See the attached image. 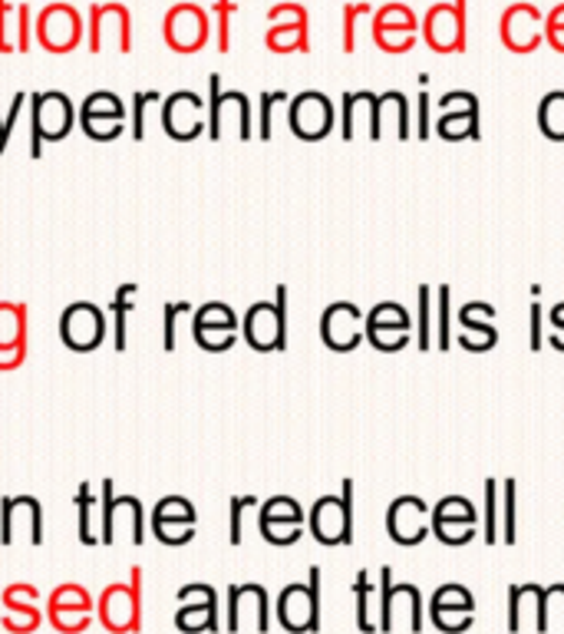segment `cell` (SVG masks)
<instances>
[{
    "instance_id": "cell-32",
    "label": "cell",
    "mask_w": 564,
    "mask_h": 634,
    "mask_svg": "<svg viewBox=\"0 0 564 634\" xmlns=\"http://www.w3.org/2000/svg\"><path fill=\"white\" fill-rule=\"evenodd\" d=\"M254 499H231V545L241 542V509Z\"/></svg>"
},
{
    "instance_id": "cell-23",
    "label": "cell",
    "mask_w": 564,
    "mask_h": 634,
    "mask_svg": "<svg viewBox=\"0 0 564 634\" xmlns=\"http://www.w3.org/2000/svg\"><path fill=\"white\" fill-rule=\"evenodd\" d=\"M136 294V284H123L113 298V318H116V351H126V318H129V301Z\"/></svg>"
},
{
    "instance_id": "cell-13",
    "label": "cell",
    "mask_w": 564,
    "mask_h": 634,
    "mask_svg": "<svg viewBox=\"0 0 564 634\" xmlns=\"http://www.w3.org/2000/svg\"><path fill=\"white\" fill-rule=\"evenodd\" d=\"M244 334H248V344H251L254 351L284 347V318H281V308H274V304H254V308L248 311Z\"/></svg>"
},
{
    "instance_id": "cell-7",
    "label": "cell",
    "mask_w": 564,
    "mask_h": 634,
    "mask_svg": "<svg viewBox=\"0 0 564 634\" xmlns=\"http://www.w3.org/2000/svg\"><path fill=\"white\" fill-rule=\"evenodd\" d=\"M36 37H40V43H43L46 50L63 53V50H70V46L80 43V37H83V20H80V13H76L73 7L53 3V7H46V10L40 13V20H36Z\"/></svg>"
},
{
    "instance_id": "cell-14",
    "label": "cell",
    "mask_w": 564,
    "mask_h": 634,
    "mask_svg": "<svg viewBox=\"0 0 564 634\" xmlns=\"http://www.w3.org/2000/svg\"><path fill=\"white\" fill-rule=\"evenodd\" d=\"M426 512H429L426 502L416 499V496L396 499L393 509H389V536H393L399 545H416V542H422V539H426V526H422Z\"/></svg>"
},
{
    "instance_id": "cell-28",
    "label": "cell",
    "mask_w": 564,
    "mask_h": 634,
    "mask_svg": "<svg viewBox=\"0 0 564 634\" xmlns=\"http://www.w3.org/2000/svg\"><path fill=\"white\" fill-rule=\"evenodd\" d=\"M50 615V625L60 628L63 634H76L90 628V615H80V612H63V609H46Z\"/></svg>"
},
{
    "instance_id": "cell-8",
    "label": "cell",
    "mask_w": 564,
    "mask_h": 634,
    "mask_svg": "<svg viewBox=\"0 0 564 634\" xmlns=\"http://www.w3.org/2000/svg\"><path fill=\"white\" fill-rule=\"evenodd\" d=\"M27 529L33 545H43V509L33 496H13L0 502V542L13 545V532Z\"/></svg>"
},
{
    "instance_id": "cell-27",
    "label": "cell",
    "mask_w": 564,
    "mask_h": 634,
    "mask_svg": "<svg viewBox=\"0 0 564 634\" xmlns=\"http://www.w3.org/2000/svg\"><path fill=\"white\" fill-rule=\"evenodd\" d=\"M432 605H436V609H462V612H472V609H476V605H472V595H469L466 589H459V585H442V589L436 592Z\"/></svg>"
},
{
    "instance_id": "cell-16",
    "label": "cell",
    "mask_w": 564,
    "mask_h": 634,
    "mask_svg": "<svg viewBox=\"0 0 564 634\" xmlns=\"http://www.w3.org/2000/svg\"><path fill=\"white\" fill-rule=\"evenodd\" d=\"M27 351V304H0V354Z\"/></svg>"
},
{
    "instance_id": "cell-11",
    "label": "cell",
    "mask_w": 564,
    "mask_h": 634,
    "mask_svg": "<svg viewBox=\"0 0 564 634\" xmlns=\"http://www.w3.org/2000/svg\"><path fill=\"white\" fill-rule=\"evenodd\" d=\"M234 331H238V321L231 308L224 304H205L195 314V341L205 351H228L234 341Z\"/></svg>"
},
{
    "instance_id": "cell-17",
    "label": "cell",
    "mask_w": 564,
    "mask_h": 634,
    "mask_svg": "<svg viewBox=\"0 0 564 634\" xmlns=\"http://www.w3.org/2000/svg\"><path fill=\"white\" fill-rule=\"evenodd\" d=\"M539 123L552 139H564V93H549L539 110Z\"/></svg>"
},
{
    "instance_id": "cell-2",
    "label": "cell",
    "mask_w": 564,
    "mask_h": 634,
    "mask_svg": "<svg viewBox=\"0 0 564 634\" xmlns=\"http://www.w3.org/2000/svg\"><path fill=\"white\" fill-rule=\"evenodd\" d=\"M80 129L93 139V143H113L123 136L126 129V106L116 93L109 90H96L80 103Z\"/></svg>"
},
{
    "instance_id": "cell-4",
    "label": "cell",
    "mask_w": 564,
    "mask_h": 634,
    "mask_svg": "<svg viewBox=\"0 0 564 634\" xmlns=\"http://www.w3.org/2000/svg\"><path fill=\"white\" fill-rule=\"evenodd\" d=\"M60 337L70 351L76 354H90L103 344L106 337V314L90 304V301H80V304H70L60 318Z\"/></svg>"
},
{
    "instance_id": "cell-5",
    "label": "cell",
    "mask_w": 564,
    "mask_h": 634,
    "mask_svg": "<svg viewBox=\"0 0 564 634\" xmlns=\"http://www.w3.org/2000/svg\"><path fill=\"white\" fill-rule=\"evenodd\" d=\"M139 579L143 572L133 569V585H113L103 592L100 602V622L116 634L139 632L143 625V609H139Z\"/></svg>"
},
{
    "instance_id": "cell-25",
    "label": "cell",
    "mask_w": 564,
    "mask_h": 634,
    "mask_svg": "<svg viewBox=\"0 0 564 634\" xmlns=\"http://www.w3.org/2000/svg\"><path fill=\"white\" fill-rule=\"evenodd\" d=\"M153 532L166 545H186L195 539V526H188V522H153Z\"/></svg>"
},
{
    "instance_id": "cell-19",
    "label": "cell",
    "mask_w": 564,
    "mask_h": 634,
    "mask_svg": "<svg viewBox=\"0 0 564 634\" xmlns=\"http://www.w3.org/2000/svg\"><path fill=\"white\" fill-rule=\"evenodd\" d=\"M40 625V612L33 605H3V628L13 634H30Z\"/></svg>"
},
{
    "instance_id": "cell-15",
    "label": "cell",
    "mask_w": 564,
    "mask_h": 634,
    "mask_svg": "<svg viewBox=\"0 0 564 634\" xmlns=\"http://www.w3.org/2000/svg\"><path fill=\"white\" fill-rule=\"evenodd\" d=\"M176 628L188 634L218 632V595H215V589L201 585V602H198V605L179 609V615H176Z\"/></svg>"
},
{
    "instance_id": "cell-20",
    "label": "cell",
    "mask_w": 564,
    "mask_h": 634,
    "mask_svg": "<svg viewBox=\"0 0 564 634\" xmlns=\"http://www.w3.org/2000/svg\"><path fill=\"white\" fill-rule=\"evenodd\" d=\"M261 536L274 545H291L301 539V522L297 519H261Z\"/></svg>"
},
{
    "instance_id": "cell-9",
    "label": "cell",
    "mask_w": 564,
    "mask_h": 634,
    "mask_svg": "<svg viewBox=\"0 0 564 634\" xmlns=\"http://www.w3.org/2000/svg\"><path fill=\"white\" fill-rule=\"evenodd\" d=\"M334 126V106L324 93H301L291 103V129L297 139H321Z\"/></svg>"
},
{
    "instance_id": "cell-3",
    "label": "cell",
    "mask_w": 564,
    "mask_h": 634,
    "mask_svg": "<svg viewBox=\"0 0 564 634\" xmlns=\"http://www.w3.org/2000/svg\"><path fill=\"white\" fill-rule=\"evenodd\" d=\"M278 619L294 634L321 628V569H311V585H291L281 592Z\"/></svg>"
},
{
    "instance_id": "cell-26",
    "label": "cell",
    "mask_w": 564,
    "mask_h": 634,
    "mask_svg": "<svg viewBox=\"0 0 564 634\" xmlns=\"http://www.w3.org/2000/svg\"><path fill=\"white\" fill-rule=\"evenodd\" d=\"M23 103H30V96H27V93H13V103H10L7 116H0V156H3L7 146H10V136H13V129H17V119H20V113H23Z\"/></svg>"
},
{
    "instance_id": "cell-18",
    "label": "cell",
    "mask_w": 564,
    "mask_h": 634,
    "mask_svg": "<svg viewBox=\"0 0 564 634\" xmlns=\"http://www.w3.org/2000/svg\"><path fill=\"white\" fill-rule=\"evenodd\" d=\"M153 522H188V526H195V509H191V502L182 499V496H166V499L156 506Z\"/></svg>"
},
{
    "instance_id": "cell-6",
    "label": "cell",
    "mask_w": 564,
    "mask_h": 634,
    "mask_svg": "<svg viewBox=\"0 0 564 634\" xmlns=\"http://www.w3.org/2000/svg\"><path fill=\"white\" fill-rule=\"evenodd\" d=\"M201 110H205L201 96L188 93V90H179L169 100H163V129H166V136L176 139V143H191L195 136H201V129H205Z\"/></svg>"
},
{
    "instance_id": "cell-12",
    "label": "cell",
    "mask_w": 564,
    "mask_h": 634,
    "mask_svg": "<svg viewBox=\"0 0 564 634\" xmlns=\"http://www.w3.org/2000/svg\"><path fill=\"white\" fill-rule=\"evenodd\" d=\"M208 37V20L198 7H176L169 17H166V40L169 46H176L179 53H188V50H198Z\"/></svg>"
},
{
    "instance_id": "cell-33",
    "label": "cell",
    "mask_w": 564,
    "mask_h": 634,
    "mask_svg": "<svg viewBox=\"0 0 564 634\" xmlns=\"http://www.w3.org/2000/svg\"><path fill=\"white\" fill-rule=\"evenodd\" d=\"M354 589H357V599H361V612H357V615H361V628L370 632V622H367V572H361V579H357Z\"/></svg>"
},
{
    "instance_id": "cell-24",
    "label": "cell",
    "mask_w": 564,
    "mask_h": 634,
    "mask_svg": "<svg viewBox=\"0 0 564 634\" xmlns=\"http://www.w3.org/2000/svg\"><path fill=\"white\" fill-rule=\"evenodd\" d=\"M159 103H163V96L156 90H146V93L133 96V139L136 143H143V136H146V110L159 106Z\"/></svg>"
},
{
    "instance_id": "cell-10",
    "label": "cell",
    "mask_w": 564,
    "mask_h": 634,
    "mask_svg": "<svg viewBox=\"0 0 564 634\" xmlns=\"http://www.w3.org/2000/svg\"><path fill=\"white\" fill-rule=\"evenodd\" d=\"M311 529L317 536V542L324 545H344L351 542V486H347V496L344 499H321L314 506V516H311Z\"/></svg>"
},
{
    "instance_id": "cell-31",
    "label": "cell",
    "mask_w": 564,
    "mask_h": 634,
    "mask_svg": "<svg viewBox=\"0 0 564 634\" xmlns=\"http://www.w3.org/2000/svg\"><path fill=\"white\" fill-rule=\"evenodd\" d=\"M36 602V589L33 585H13L3 592V605H30Z\"/></svg>"
},
{
    "instance_id": "cell-21",
    "label": "cell",
    "mask_w": 564,
    "mask_h": 634,
    "mask_svg": "<svg viewBox=\"0 0 564 634\" xmlns=\"http://www.w3.org/2000/svg\"><path fill=\"white\" fill-rule=\"evenodd\" d=\"M96 506V499H93V486L90 482H83L80 486V492H76V512H80V542L83 545H96L100 542V536L93 532V522H90V509Z\"/></svg>"
},
{
    "instance_id": "cell-1",
    "label": "cell",
    "mask_w": 564,
    "mask_h": 634,
    "mask_svg": "<svg viewBox=\"0 0 564 634\" xmlns=\"http://www.w3.org/2000/svg\"><path fill=\"white\" fill-rule=\"evenodd\" d=\"M76 106L66 93H30V156L40 159L43 143H63L76 126Z\"/></svg>"
},
{
    "instance_id": "cell-29",
    "label": "cell",
    "mask_w": 564,
    "mask_h": 634,
    "mask_svg": "<svg viewBox=\"0 0 564 634\" xmlns=\"http://www.w3.org/2000/svg\"><path fill=\"white\" fill-rule=\"evenodd\" d=\"M261 519H297V522H301V509H297L294 499L278 496V499H271V502L261 509Z\"/></svg>"
},
{
    "instance_id": "cell-22",
    "label": "cell",
    "mask_w": 564,
    "mask_h": 634,
    "mask_svg": "<svg viewBox=\"0 0 564 634\" xmlns=\"http://www.w3.org/2000/svg\"><path fill=\"white\" fill-rule=\"evenodd\" d=\"M50 609H63V612H80V615H90L93 602L86 595V589H76V585H63L53 592L50 599Z\"/></svg>"
},
{
    "instance_id": "cell-30",
    "label": "cell",
    "mask_w": 564,
    "mask_h": 634,
    "mask_svg": "<svg viewBox=\"0 0 564 634\" xmlns=\"http://www.w3.org/2000/svg\"><path fill=\"white\" fill-rule=\"evenodd\" d=\"M186 311L188 304H166V337H163V341H166V344H163L166 351H176V318L186 314Z\"/></svg>"
}]
</instances>
